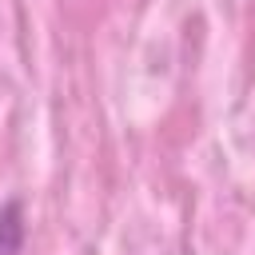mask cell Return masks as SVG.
I'll return each instance as SVG.
<instances>
[{"label":"cell","mask_w":255,"mask_h":255,"mask_svg":"<svg viewBox=\"0 0 255 255\" xmlns=\"http://www.w3.org/2000/svg\"><path fill=\"white\" fill-rule=\"evenodd\" d=\"M24 247V203L8 199L0 207V255H20Z\"/></svg>","instance_id":"cell-1"}]
</instances>
